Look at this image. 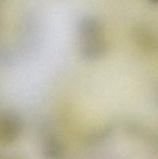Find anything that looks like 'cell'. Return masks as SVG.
Listing matches in <instances>:
<instances>
[]
</instances>
